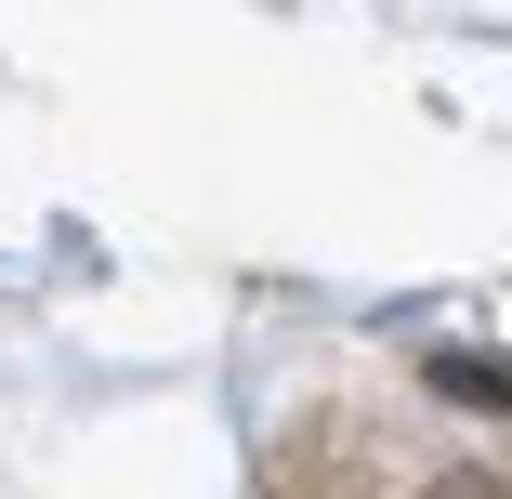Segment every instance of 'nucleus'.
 <instances>
[{"mask_svg": "<svg viewBox=\"0 0 512 499\" xmlns=\"http://www.w3.org/2000/svg\"><path fill=\"white\" fill-rule=\"evenodd\" d=\"M434 381H447V394H486V408H512V368H499V355H434Z\"/></svg>", "mask_w": 512, "mask_h": 499, "instance_id": "f257e3e1", "label": "nucleus"}, {"mask_svg": "<svg viewBox=\"0 0 512 499\" xmlns=\"http://www.w3.org/2000/svg\"><path fill=\"white\" fill-rule=\"evenodd\" d=\"M421 499H512V486H499V473H473V460H460V473H434V486H421Z\"/></svg>", "mask_w": 512, "mask_h": 499, "instance_id": "f03ea898", "label": "nucleus"}]
</instances>
